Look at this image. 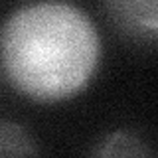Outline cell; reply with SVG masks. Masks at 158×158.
Here are the masks:
<instances>
[{
  "label": "cell",
  "instance_id": "obj_1",
  "mask_svg": "<svg viewBox=\"0 0 158 158\" xmlns=\"http://www.w3.org/2000/svg\"><path fill=\"white\" fill-rule=\"evenodd\" d=\"M99 57L89 18L61 2L14 12L2 32V71L16 91L52 103L81 91Z\"/></svg>",
  "mask_w": 158,
  "mask_h": 158
},
{
  "label": "cell",
  "instance_id": "obj_2",
  "mask_svg": "<svg viewBox=\"0 0 158 158\" xmlns=\"http://www.w3.org/2000/svg\"><path fill=\"white\" fill-rule=\"evenodd\" d=\"M107 20L132 44H158V0H103Z\"/></svg>",
  "mask_w": 158,
  "mask_h": 158
},
{
  "label": "cell",
  "instance_id": "obj_3",
  "mask_svg": "<svg viewBox=\"0 0 158 158\" xmlns=\"http://www.w3.org/2000/svg\"><path fill=\"white\" fill-rule=\"evenodd\" d=\"M93 156H152L154 150L148 146L136 132L132 131H113L103 135L93 142V148L89 150Z\"/></svg>",
  "mask_w": 158,
  "mask_h": 158
},
{
  "label": "cell",
  "instance_id": "obj_4",
  "mask_svg": "<svg viewBox=\"0 0 158 158\" xmlns=\"http://www.w3.org/2000/svg\"><path fill=\"white\" fill-rule=\"evenodd\" d=\"M40 146L22 125L2 118L0 121V156H38Z\"/></svg>",
  "mask_w": 158,
  "mask_h": 158
}]
</instances>
